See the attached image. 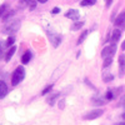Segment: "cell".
I'll list each match as a JSON object with an SVG mask.
<instances>
[{
    "mask_svg": "<svg viewBox=\"0 0 125 125\" xmlns=\"http://www.w3.org/2000/svg\"><path fill=\"white\" fill-rule=\"evenodd\" d=\"M111 3H113V0H106V8H110V5H111Z\"/></svg>",
    "mask_w": 125,
    "mask_h": 125,
    "instance_id": "obj_29",
    "label": "cell"
},
{
    "mask_svg": "<svg viewBox=\"0 0 125 125\" xmlns=\"http://www.w3.org/2000/svg\"><path fill=\"white\" fill-rule=\"evenodd\" d=\"M116 53V45L115 43H113L108 46H105L101 51V58L103 59H106V58H113V55Z\"/></svg>",
    "mask_w": 125,
    "mask_h": 125,
    "instance_id": "obj_3",
    "label": "cell"
},
{
    "mask_svg": "<svg viewBox=\"0 0 125 125\" xmlns=\"http://www.w3.org/2000/svg\"><path fill=\"white\" fill-rule=\"evenodd\" d=\"M121 49H123V50H125V40L123 41V44H121Z\"/></svg>",
    "mask_w": 125,
    "mask_h": 125,
    "instance_id": "obj_30",
    "label": "cell"
},
{
    "mask_svg": "<svg viewBox=\"0 0 125 125\" xmlns=\"http://www.w3.org/2000/svg\"><path fill=\"white\" fill-rule=\"evenodd\" d=\"M113 79H114V76H113L111 74H108V75H105V76L103 78V80L105 81V83H109V81H111Z\"/></svg>",
    "mask_w": 125,
    "mask_h": 125,
    "instance_id": "obj_21",
    "label": "cell"
},
{
    "mask_svg": "<svg viewBox=\"0 0 125 125\" xmlns=\"http://www.w3.org/2000/svg\"><path fill=\"white\" fill-rule=\"evenodd\" d=\"M13 15H14V11H10V13H8V14L4 16V21H8V20H9L10 18H11Z\"/></svg>",
    "mask_w": 125,
    "mask_h": 125,
    "instance_id": "obj_23",
    "label": "cell"
},
{
    "mask_svg": "<svg viewBox=\"0 0 125 125\" xmlns=\"http://www.w3.org/2000/svg\"><path fill=\"white\" fill-rule=\"evenodd\" d=\"M124 108H125V103H124Z\"/></svg>",
    "mask_w": 125,
    "mask_h": 125,
    "instance_id": "obj_34",
    "label": "cell"
},
{
    "mask_svg": "<svg viewBox=\"0 0 125 125\" xmlns=\"http://www.w3.org/2000/svg\"><path fill=\"white\" fill-rule=\"evenodd\" d=\"M121 118H123V119L125 120V113H124V114H123V115H121Z\"/></svg>",
    "mask_w": 125,
    "mask_h": 125,
    "instance_id": "obj_32",
    "label": "cell"
},
{
    "mask_svg": "<svg viewBox=\"0 0 125 125\" xmlns=\"http://www.w3.org/2000/svg\"><path fill=\"white\" fill-rule=\"evenodd\" d=\"M25 76V70L23 66H19L15 69V71L13 73V76H11V85L13 86H16L20 81H23Z\"/></svg>",
    "mask_w": 125,
    "mask_h": 125,
    "instance_id": "obj_1",
    "label": "cell"
},
{
    "mask_svg": "<svg viewBox=\"0 0 125 125\" xmlns=\"http://www.w3.org/2000/svg\"><path fill=\"white\" fill-rule=\"evenodd\" d=\"M58 96H59L58 94H55V95H53L51 98H49V99H48V103L50 104V105H54V103H55V100H56V98H58Z\"/></svg>",
    "mask_w": 125,
    "mask_h": 125,
    "instance_id": "obj_20",
    "label": "cell"
},
{
    "mask_svg": "<svg viewBox=\"0 0 125 125\" xmlns=\"http://www.w3.org/2000/svg\"><path fill=\"white\" fill-rule=\"evenodd\" d=\"M19 28H20V21H19V20H14V21H10L9 24H6V25L4 26L3 33L10 35V34L15 33V31H18Z\"/></svg>",
    "mask_w": 125,
    "mask_h": 125,
    "instance_id": "obj_2",
    "label": "cell"
},
{
    "mask_svg": "<svg viewBox=\"0 0 125 125\" xmlns=\"http://www.w3.org/2000/svg\"><path fill=\"white\" fill-rule=\"evenodd\" d=\"M15 50H16V46H10V49L8 50V53H6V55H5V60L6 61H10V59L13 58V55H14V53H15Z\"/></svg>",
    "mask_w": 125,
    "mask_h": 125,
    "instance_id": "obj_11",
    "label": "cell"
},
{
    "mask_svg": "<svg viewBox=\"0 0 125 125\" xmlns=\"http://www.w3.org/2000/svg\"><path fill=\"white\" fill-rule=\"evenodd\" d=\"M3 50H4V46H3V43L0 41V59L3 58Z\"/></svg>",
    "mask_w": 125,
    "mask_h": 125,
    "instance_id": "obj_27",
    "label": "cell"
},
{
    "mask_svg": "<svg viewBox=\"0 0 125 125\" xmlns=\"http://www.w3.org/2000/svg\"><path fill=\"white\" fill-rule=\"evenodd\" d=\"M51 13H53V14H58V13H60V9L59 8H54L53 10H51Z\"/></svg>",
    "mask_w": 125,
    "mask_h": 125,
    "instance_id": "obj_28",
    "label": "cell"
},
{
    "mask_svg": "<svg viewBox=\"0 0 125 125\" xmlns=\"http://www.w3.org/2000/svg\"><path fill=\"white\" fill-rule=\"evenodd\" d=\"M93 103L95 104V105H104L105 104V100H103V99H100V98H96V96H94L93 98Z\"/></svg>",
    "mask_w": 125,
    "mask_h": 125,
    "instance_id": "obj_15",
    "label": "cell"
},
{
    "mask_svg": "<svg viewBox=\"0 0 125 125\" xmlns=\"http://www.w3.org/2000/svg\"><path fill=\"white\" fill-rule=\"evenodd\" d=\"M88 34H89V31H88V30H85V31H83V34H81V35H80V38L78 39V43H76V44H78V45H80V44L83 43V41L85 40V38L88 36Z\"/></svg>",
    "mask_w": 125,
    "mask_h": 125,
    "instance_id": "obj_13",
    "label": "cell"
},
{
    "mask_svg": "<svg viewBox=\"0 0 125 125\" xmlns=\"http://www.w3.org/2000/svg\"><path fill=\"white\" fill-rule=\"evenodd\" d=\"M103 114H104V110H103V109H94V110L89 111L88 114H85L84 119H85V120H94V119L101 116Z\"/></svg>",
    "mask_w": 125,
    "mask_h": 125,
    "instance_id": "obj_4",
    "label": "cell"
},
{
    "mask_svg": "<svg viewBox=\"0 0 125 125\" xmlns=\"http://www.w3.org/2000/svg\"><path fill=\"white\" fill-rule=\"evenodd\" d=\"M14 41H15V38L14 36H9L8 40H6V43H5V46H13L14 45Z\"/></svg>",
    "mask_w": 125,
    "mask_h": 125,
    "instance_id": "obj_17",
    "label": "cell"
},
{
    "mask_svg": "<svg viewBox=\"0 0 125 125\" xmlns=\"http://www.w3.org/2000/svg\"><path fill=\"white\" fill-rule=\"evenodd\" d=\"M5 9H6V5H0V16H3V15H4Z\"/></svg>",
    "mask_w": 125,
    "mask_h": 125,
    "instance_id": "obj_25",
    "label": "cell"
},
{
    "mask_svg": "<svg viewBox=\"0 0 125 125\" xmlns=\"http://www.w3.org/2000/svg\"><path fill=\"white\" fill-rule=\"evenodd\" d=\"M49 40L54 45V48H58V45L61 43V35H58L55 33H49Z\"/></svg>",
    "mask_w": 125,
    "mask_h": 125,
    "instance_id": "obj_5",
    "label": "cell"
},
{
    "mask_svg": "<svg viewBox=\"0 0 125 125\" xmlns=\"http://www.w3.org/2000/svg\"><path fill=\"white\" fill-rule=\"evenodd\" d=\"M96 3V0H83V1L80 3L81 6H90V5H94Z\"/></svg>",
    "mask_w": 125,
    "mask_h": 125,
    "instance_id": "obj_14",
    "label": "cell"
},
{
    "mask_svg": "<svg viewBox=\"0 0 125 125\" xmlns=\"http://www.w3.org/2000/svg\"><path fill=\"white\" fill-rule=\"evenodd\" d=\"M8 94V85L3 80H0V99H3Z\"/></svg>",
    "mask_w": 125,
    "mask_h": 125,
    "instance_id": "obj_9",
    "label": "cell"
},
{
    "mask_svg": "<svg viewBox=\"0 0 125 125\" xmlns=\"http://www.w3.org/2000/svg\"><path fill=\"white\" fill-rule=\"evenodd\" d=\"M120 36H121V30L115 29L113 31V34H111V41H113V43H116V41L120 39Z\"/></svg>",
    "mask_w": 125,
    "mask_h": 125,
    "instance_id": "obj_10",
    "label": "cell"
},
{
    "mask_svg": "<svg viewBox=\"0 0 125 125\" xmlns=\"http://www.w3.org/2000/svg\"><path fill=\"white\" fill-rule=\"evenodd\" d=\"M83 25H84V23H83V21H78V23H75L74 25H73L71 26V30H74V31H76V30H79Z\"/></svg>",
    "mask_w": 125,
    "mask_h": 125,
    "instance_id": "obj_18",
    "label": "cell"
},
{
    "mask_svg": "<svg viewBox=\"0 0 125 125\" xmlns=\"http://www.w3.org/2000/svg\"><path fill=\"white\" fill-rule=\"evenodd\" d=\"M85 84H86L89 88H91V89H95V86H94V85L91 84V83L89 81V79H85Z\"/></svg>",
    "mask_w": 125,
    "mask_h": 125,
    "instance_id": "obj_26",
    "label": "cell"
},
{
    "mask_svg": "<svg viewBox=\"0 0 125 125\" xmlns=\"http://www.w3.org/2000/svg\"><path fill=\"white\" fill-rule=\"evenodd\" d=\"M119 125H125V121H124V123H121V124H119Z\"/></svg>",
    "mask_w": 125,
    "mask_h": 125,
    "instance_id": "obj_33",
    "label": "cell"
},
{
    "mask_svg": "<svg viewBox=\"0 0 125 125\" xmlns=\"http://www.w3.org/2000/svg\"><path fill=\"white\" fill-rule=\"evenodd\" d=\"M113 64V58H106V59H104V62H103V68H109L110 65Z\"/></svg>",
    "mask_w": 125,
    "mask_h": 125,
    "instance_id": "obj_16",
    "label": "cell"
},
{
    "mask_svg": "<svg viewBox=\"0 0 125 125\" xmlns=\"http://www.w3.org/2000/svg\"><path fill=\"white\" fill-rule=\"evenodd\" d=\"M65 16L68 19H71V20H79L80 14H79V11H78L76 9H70V10H68V11H66Z\"/></svg>",
    "mask_w": 125,
    "mask_h": 125,
    "instance_id": "obj_6",
    "label": "cell"
},
{
    "mask_svg": "<svg viewBox=\"0 0 125 125\" xmlns=\"http://www.w3.org/2000/svg\"><path fill=\"white\" fill-rule=\"evenodd\" d=\"M64 108H65V100L61 99V100L59 101V109H64Z\"/></svg>",
    "mask_w": 125,
    "mask_h": 125,
    "instance_id": "obj_24",
    "label": "cell"
},
{
    "mask_svg": "<svg viewBox=\"0 0 125 125\" xmlns=\"http://www.w3.org/2000/svg\"><path fill=\"white\" fill-rule=\"evenodd\" d=\"M38 1H39L40 4H44V3H46V1H48V0H38Z\"/></svg>",
    "mask_w": 125,
    "mask_h": 125,
    "instance_id": "obj_31",
    "label": "cell"
},
{
    "mask_svg": "<svg viewBox=\"0 0 125 125\" xmlns=\"http://www.w3.org/2000/svg\"><path fill=\"white\" fill-rule=\"evenodd\" d=\"M125 74V55L121 54L119 56V75L123 76Z\"/></svg>",
    "mask_w": 125,
    "mask_h": 125,
    "instance_id": "obj_7",
    "label": "cell"
},
{
    "mask_svg": "<svg viewBox=\"0 0 125 125\" xmlns=\"http://www.w3.org/2000/svg\"><path fill=\"white\" fill-rule=\"evenodd\" d=\"M51 88H53V85H48V86H46V88H45L43 91H41V94H43V95H46V94L51 90Z\"/></svg>",
    "mask_w": 125,
    "mask_h": 125,
    "instance_id": "obj_22",
    "label": "cell"
},
{
    "mask_svg": "<svg viewBox=\"0 0 125 125\" xmlns=\"http://www.w3.org/2000/svg\"><path fill=\"white\" fill-rule=\"evenodd\" d=\"M114 99V91L113 90H108L106 95H105V100H113Z\"/></svg>",
    "mask_w": 125,
    "mask_h": 125,
    "instance_id": "obj_19",
    "label": "cell"
},
{
    "mask_svg": "<svg viewBox=\"0 0 125 125\" xmlns=\"http://www.w3.org/2000/svg\"><path fill=\"white\" fill-rule=\"evenodd\" d=\"M30 59H31V51L28 50V51H25L24 55L21 56V62H23V64H28V62L30 61Z\"/></svg>",
    "mask_w": 125,
    "mask_h": 125,
    "instance_id": "obj_12",
    "label": "cell"
},
{
    "mask_svg": "<svg viewBox=\"0 0 125 125\" xmlns=\"http://www.w3.org/2000/svg\"><path fill=\"white\" fill-rule=\"evenodd\" d=\"M124 23H125V10L118 15V18L115 19L114 24H115V26H120V25H124Z\"/></svg>",
    "mask_w": 125,
    "mask_h": 125,
    "instance_id": "obj_8",
    "label": "cell"
}]
</instances>
